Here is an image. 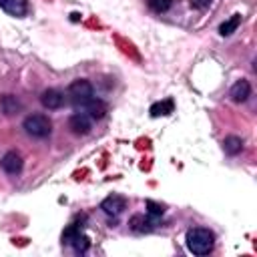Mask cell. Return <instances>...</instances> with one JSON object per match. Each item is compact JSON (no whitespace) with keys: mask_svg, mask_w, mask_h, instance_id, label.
<instances>
[{"mask_svg":"<svg viewBox=\"0 0 257 257\" xmlns=\"http://www.w3.org/2000/svg\"><path fill=\"white\" fill-rule=\"evenodd\" d=\"M187 249L193 255H209L215 247V235L207 227H193L187 231Z\"/></svg>","mask_w":257,"mask_h":257,"instance_id":"1","label":"cell"},{"mask_svg":"<svg viewBox=\"0 0 257 257\" xmlns=\"http://www.w3.org/2000/svg\"><path fill=\"white\" fill-rule=\"evenodd\" d=\"M22 128L26 131L28 137L34 139H46L52 131V122L46 114H28L22 122Z\"/></svg>","mask_w":257,"mask_h":257,"instance_id":"2","label":"cell"},{"mask_svg":"<svg viewBox=\"0 0 257 257\" xmlns=\"http://www.w3.org/2000/svg\"><path fill=\"white\" fill-rule=\"evenodd\" d=\"M68 96L74 106H84L94 96V88L86 78H78L68 86Z\"/></svg>","mask_w":257,"mask_h":257,"instance_id":"3","label":"cell"},{"mask_svg":"<svg viewBox=\"0 0 257 257\" xmlns=\"http://www.w3.org/2000/svg\"><path fill=\"white\" fill-rule=\"evenodd\" d=\"M68 128H70L72 135L82 137V135H88V133H90L92 120H90V116H88L86 112H74V114L68 118Z\"/></svg>","mask_w":257,"mask_h":257,"instance_id":"4","label":"cell"},{"mask_svg":"<svg viewBox=\"0 0 257 257\" xmlns=\"http://www.w3.org/2000/svg\"><path fill=\"white\" fill-rule=\"evenodd\" d=\"M100 209H102V213L108 215V217H118V215L126 209V199L120 197V195H108L106 199H102Z\"/></svg>","mask_w":257,"mask_h":257,"instance_id":"5","label":"cell"},{"mask_svg":"<svg viewBox=\"0 0 257 257\" xmlns=\"http://www.w3.org/2000/svg\"><path fill=\"white\" fill-rule=\"evenodd\" d=\"M40 102L44 108L48 110H56L64 104V94L58 90V88H46L42 94H40Z\"/></svg>","mask_w":257,"mask_h":257,"instance_id":"6","label":"cell"},{"mask_svg":"<svg viewBox=\"0 0 257 257\" xmlns=\"http://www.w3.org/2000/svg\"><path fill=\"white\" fill-rule=\"evenodd\" d=\"M22 157L16 153V151H8L4 157H2V161H0V167H2V171L4 173H8V175H18L20 171H22Z\"/></svg>","mask_w":257,"mask_h":257,"instance_id":"7","label":"cell"},{"mask_svg":"<svg viewBox=\"0 0 257 257\" xmlns=\"http://www.w3.org/2000/svg\"><path fill=\"white\" fill-rule=\"evenodd\" d=\"M157 219H159V217H153V215H149V217H145V215H135V217L128 221V225H131V229H133L135 233H149V231H153V229L157 227Z\"/></svg>","mask_w":257,"mask_h":257,"instance_id":"8","label":"cell"},{"mask_svg":"<svg viewBox=\"0 0 257 257\" xmlns=\"http://www.w3.org/2000/svg\"><path fill=\"white\" fill-rule=\"evenodd\" d=\"M249 96H251V84H249V80L241 78V80H237L231 86V98L235 102H245Z\"/></svg>","mask_w":257,"mask_h":257,"instance_id":"9","label":"cell"},{"mask_svg":"<svg viewBox=\"0 0 257 257\" xmlns=\"http://www.w3.org/2000/svg\"><path fill=\"white\" fill-rule=\"evenodd\" d=\"M0 6H2L8 14L16 16V18H22V16L28 12V2H26V0H0Z\"/></svg>","mask_w":257,"mask_h":257,"instance_id":"10","label":"cell"},{"mask_svg":"<svg viewBox=\"0 0 257 257\" xmlns=\"http://www.w3.org/2000/svg\"><path fill=\"white\" fill-rule=\"evenodd\" d=\"M82 108H86V112H88V116L90 118H102L104 114H106V110H108V106H106V102L104 100H100V98H96V96H92Z\"/></svg>","mask_w":257,"mask_h":257,"instance_id":"11","label":"cell"},{"mask_svg":"<svg viewBox=\"0 0 257 257\" xmlns=\"http://www.w3.org/2000/svg\"><path fill=\"white\" fill-rule=\"evenodd\" d=\"M0 108L4 110V114L12 116V114H16V112L22 108V104H20V100H18L14 94H4V96L0 98Z\"/></svg>","mask_w":257,"mask_h":257,"instance_id":"12","label":"cell"},{"mask_svg":"<svg viewBox=\"0 0 257 257\" xmlns=\"http://www.w3.org/2000/svg\"><path fill=\"white\" fill-rule=\"evenodd\" d=\"M241 149H243V139L241 137H237V135H229V137H225V141H223V151L227 153V155H237V153H241Z\"/></svg>","mask_w":257,"mask_h":257,"instance_id":"13","label":"cell"},{"mask_svg":"<svg viewBox=\"0 0 257 257\" xmlns=\"http://www.w3.org/2000/svg\"><path fill=\"white\" fill-rule=\"evenodd\" d=\"M173 108H175V102L171 100V98H167V100H161V102H155L153 106H151V116H167V114H171L173 112Z\"/></svg>","mask_w":257,"mask_h":257,"instance_id":"14","label":"cell"},{"mask_svg":"<svg viewBox=\"0 0 257 257\" xmlns=\"http://www.w3.org/2000/svg\"><path fill=\"white\" fill-rule=\"evenodd\" d=\"M241 24V14H233L229 20H225L221 26H219V34L221 36H231Z\"/></svg>","mask_w":257,"mask_h":257,"instance_id":"15","label":"cell"},{"mask_svg":"<svg viewBox=\"0 0 257 257\" xmlns=\"http://www.w3.org/2000/svg\"><path fill=\"white\" fill-rule=\"evenodd\" d=\"M70 245L74 247V251H76V253H80V255H82V253H86V251L90 249V239H88L84 233H76V235H74V239L70 241Z\"/></svg>","mask_w":257,"mask_h":257,"instance_id":"16","label":"cell"},{"mask_svg":"<svg viewBox=\"0 0 257 257\" xmlns=\"http://www.w3.org/2000/svg\"><path fill=\"white\" fill-rule=\"evenodd\" d=\"M149 2V8L153 10V12H157V14H163V12H167L169 8H171V0H147Z\"/></svg>","mask_w":257,"mask_h":257,"instance_id":"17","label":"cell"},{"mask_svg":"<svg viewBox=\"0 0 257 257\" xmlns=\"http://www.w3.org/2000/svg\"><path fill=\"white\" fill-rule=\"evenodd\" d=\"M145 207H147L149 215H153V217H161V215L165 213V207H163L161 203H155V201H151V199L145 203Z\"/></svg>","mask_w":257,"mask_h":257,"instance_id":"18","label":"cell"},{"mask_svg":"<svg viewBox=\"0 0 257 257\" xmlns=\"http://www.w3.org/2000/svg\"><path fill=\"white\" fill-rule=\"evenodd\" d=\"M76 233H80L78 225H70V227H66V229H64V233H62V243H64V245H70V241L74 239V235H76Z\"/></svg>","mask_w":257,"mask_h":257,"instance_id":"19","label":"cell"},{"mask_svg":"<svg viewBox=\"0 0 257 257\" xmlns=\"http://www.w3.org/2000/svg\"><path fill=\"white\" fill-rule=\"evenodd\" d=\"M191 2V6L195 8V10H205L209 4H211V0H189Z\"/></svg>","mask_w":257,"mask_h":257,"instance_id":"20","label":"cell"}]
</instances>
